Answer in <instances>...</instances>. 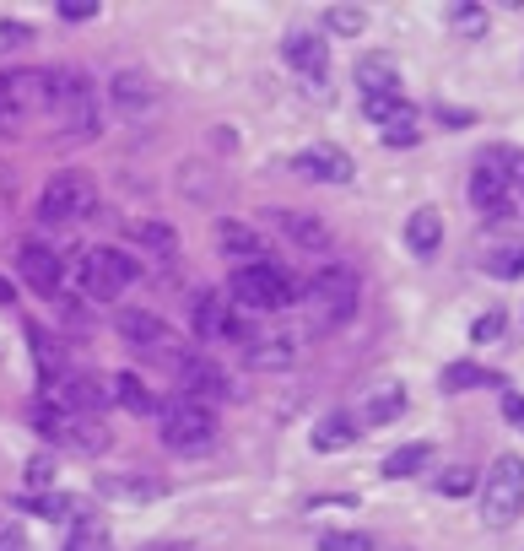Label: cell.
<instances>
[{
  "label": "cell",
  "instance_id": "5",
  "mask_svg": "<svg viewBox=\"0 0 524 551\" xmlns=\"http://www.w3.org/2000/svg\"><path fill=\"white\" fill-rule=\"evenodd\" d=\"M519 508H524V460L503 454V460H492L487 481H481V519L492 530H503V524L519 519Z\"/></svg>",
  "mask_w": 524,
  "mask_h": 551
},
{
  "label": "cell",
  "instance_id": "11",
  "mask_svg": "<svg viewBox=\"0 0 524 551\" xmlns=\"http://www.w3.org/2000/svg\"><path fill=\"white\" fill-rule=\"evenodd\" d=\"M173 373H179V389L184 400H200V406H211V400L233 395V384H227V373L217 368L211 357L200 352H179V362H173Z\"/></svg>",
  "mask_w": 524,
  "mask_h": 551
},
{
  "label": "cell",
  "instance_id": "17",
  "mask_svg": "<svg viewBox=\"0 0 524 551\" xmlns=\"http://www.w3.org/2000/svg\"><path fill=\"white\" fill-rule=\"evenodd\" d=\"M109 92H114V109H125V114H146L157 103V87L146 71H114Z\"/></svg>",
  "mask_w": 524,
  "mask_h": 551
},
{
  "label": "cell",
  "instance_id": "44",
  "mask_svg": "<svg viewBox=\"0 0 524 551\" xmlns=\"http://www.w3.org/2000/svg\"><path fill=\"white\" fill-rule=\"evenodd\" d=\"M0 551H28V541H22V530H0Z\"/></svg>",
  "mask_w": 524,
  "mask_h": 551
},
{
  "label": "cell",
  "instance_id": "39",
  "mask_svg": "<svg viewBox=\"0 0 524 551\" xmlns=\"http://www.w3.org/2000/svg\"><path fill=\"white\" fill-rule=\"evenodd\" d=\"M503 335H508V314H481V319H476V341H481V346L503 341Z\"/></svg>",
  "mask_w": 524,
  "mask_h": 551
},
{
  "label": "cell",
  "instance_id": "26",
  "mask_svg": "<svg viewBox=\"0 0 524 551\" xmlns=\"http://www.w3.org/2000/svg\"><path fill=\"white\" fill-rule=\"evenodd\" d=\"M60 443H71V449H82V454H103V449H109V427L92 422V416H71Z\"/></svg>",
  "mask_w": 524,
  "mask_h": 551
},
{
  "label": "cell",
  "instance_id": "30",
  "mask_svg": "<svg viewBox=\"0 0 524 551\" xmlns=\"http://www.w3.org/2000/svg\"><path fill=\"white\" fill-rule=\"evenodd\" d=\"M130 238H136V244H146L152 254H173V249H179V233H173L168 222H146V217L130 222Z\"/></svg>",
  "mask_w": 524,
  "mask_h": 551
},
{
  "label": "cell",
  "instance_id": "33",
  "mask_svg": "<svg viewBox=\"0 0 524 551\" xmlns=\"http://www.w3.org/2000/svg\"><path fill=\"white\" fill-rule=\"evenodd\" d=\"M487 276H497V281H519V276H524V244H519V249H497L492 260H487Z\"/></svg>",
  "mask_w": 524,
  "mask_h": 551
},
{
  "label": "cell",
  "instance_id": "41",
  "mask_svg": "<svg viewBox=\"0 0 524 551\" xmlns=\"http://www.w3.org/2000/svg\"><path fill=\"white\" fill-rule=\"evenodd\" d=\"M60 17L65 22H87V17H98V6H92V0H60Z\"/></svg>",
  "mask_w": 524,
  "mask_h": 551
},
{
  "label": "cell",
  "instance_id": "10",
  "mask_svg": "<svg viewBox=\"0 0 524 551\" xmlns=\"http://www.w3.org/2000/svg\"><path fill=\"white\" fill-rule=\"evenodd\" d=\"M114 330L125 335L136 352H146V357H168V362H179V346H173V335H168V325L157 314H146V308H119L114 314Z\"/></svg>",
  "mask_w": 524,
  "mask_h": 551
},
{
  "label": "cell",
  "instance_id": "7",
  "mask_svg": "<svg viewBox=\"0 0 524 551\" xmlns=\"http://www.w3.org/2000/svg\"><path fill=\"white\" fill-rule=\"evenodd\" d=\"M211 438H217V416H211V406L184 400V395H173L168 406H163V443H168V449L200 454Z\"/></svg>",
  "mask_w": 524,
  "mask_h": 551
},
{
  "label": "cell",
  "instance_id": "20",
  "mask_svg": "<svg viewBox=\"0 0 524 551\" xmlns=\"http://www.w3.org/2000/svg\"><path fill=\"white\" fill-rule=\"evenodd\" d=\"M276 217H281V233H287L298 249H314V254L330 249V227L319 222L314 211H276Z\"/></svg>",
  "mask_w": 524,
  "mask_h": 551
},
{
  "label": "cell",
  "instance_id": "27",
  "mask_svg": "<svg viewBox=\"0 0 524 551\" xmlns=\"http://www.w3.org/2000/svg\"><path fill=\"white\" fill-rule=\"evenodd\" d=\"M443 389H449V395H460V389H503V379L476 368V362H449V368H443Z\"/></svg>",
  "mask_w": 524,
  "mask_h": 551
},
{
  "label": "cell",
  "instance_id": "16",
  "mask_svg": "<svg viewBox=\"0 0 524 551\" xmlns=\"http://www.w3.org/2000/svg\"><path fill=\"white\" fill-rule=\"evenodd\" d=\"M292 168H298L303 179H319V184H352V173H357L341 146H314V152H303Z\"/></svg>",
  "mask_w": 524,
  "mask_h": 551
},
{
  "label": "cell",
  "instance_id": "38",
  "mask_svg": "<svg viewBox=\"0 0 524 551\" xmlns=\"http://www.w3.org/2000/svg\"><path fill=\"white\" fill-rule=\"evenodd\" d=\"M28 508H33V514H44V519H65V514H71V497H55V492H44V497H28Z\"/></svg>",
  "mask_w": 524,
  "mask_h": 551
},
{
  "label": "cell",
  "instance_id": "45",
  "mask_svg": "<svg viewBox=\"0 0 524 551\" xmlns=\"http://www.w3.org/2000/svg\"><path fill=\"white\" fill-rule=\"evenodd\" d=\"M11 298H17V292H11V281L0 276V303H11Z\"/></svg>",
  "mask_w": 524,
  "mask_h": 551
},
{
  "label": "cell",
  "instance_id": "43",
  "mask_svg": "<svg viewBox=\"0 0 524 551\" xmlns=\"http://www.w3.org/2000/svg\"><path fill=\"white\" fill-rule=\"evenodd\" d=\"M508 184L524 190V152H508Z\"/></svg>",
  "mask_w": 524,
  "mask_h": 551
},
{
  "label": "cell",
  "instance_id": "34",
  "mask_svg": "<svg viewBox=\"0 0 524 551\" xmlns=\"http://www.w3.org/2000/svg\"><path fill=\"white\" fill-rule=\"evenodd\" d=\"M449 22H454V33H465V38H481V33H487V11H481V6H470V0L449 11Z\"/></svg>",
  "mask_w": 524,
  "mask_h": 551
},
{
  "label": "cell",
  "instance_id": "37",
  "mask_svg": "<svg viewBox=\"0 0 524 551\" xmlns=\"http://www.w3.org/2000/svg\"><path fill=\"white\" fill-rule=\"evenodd\" d=\"M470 487H476V476H470L465 465H454V470H443V476H438V492L443 497H465Z\"/></svg>",
  "mask_w": 524,
  "mask_h": 551
},
{
  "label": "cell",
  "instance_id": "36",
  "mask_svg": "<svg viewBox=\"0 0 524 551\" xmlns=\"http://www.w3.org/2000/svg\"><path fill=\"white\" fill-rule=\"evenodd\" d=\"M49 481H55V460H49V454L28 460V497H33V492L44 497V492H49Z\"/></svg>",
  "mask_w": 524,
  "mask_h": 551
},
{
  "label": "cell",
  "instance_id": "24",
  "mask_svg": "<svg viewBox=\"0 0 524 551\" xmlns=\"http://www.w3.org/2000/svg\"><path fill=\"white\" fill-rule=\"evenodd\" d=\"M406 411V389H400L395 379H384V384H373L368 389V400H362V416H368L373 427H384V422H395V416Z\"/></svg>",
  "mask_w": 524,
  "mask_h": 551
},
{
  "label": "cell",
  "instance_id": "22",
  "mask_svg": "<svg viewBox=\"0 0 524 551\" xmlns=\"http://www.w3.org/2000/svg\"><path fill=\"white\" fill-rule=\"evenodd\" d=\"M28 346H33V362H38V373H44V384L55 389L65 379V346L49 330H38V325H28Z\"/></svg>",
  "mask_w": 524,
  "mask_h": 551
},
{
  "label": "cell",
  "instance_id": "25",
  "mask_svg": "<svg viewBox=\"0 0 524 551\" xmlns=\"http://www.w3.org/2000/svg\"><path fill=\"white\" fill-rule=\"evenodd\" d=\"M109 400H119L130 416H152L157 411V400L146 395V384L136 379V373H119V379H109Z\"/></svg>",
  "mask_w": 524,
  "mask_h": 551
},
{
  "label": "cell",
  "instance_id": "4",
  "mask_svg": "<svg viewBox=\"0 0 524 551\" xmlns=\"http://www.w3.org/2000/svg\"><path fill=\"white\" fill-rule=\"evenodd\" d=\"M92 206H98V184L87 173H55L44 184V195H38V222L44 227L82 222V217H92Z\"/></svg>",
  "mask_w": 524,
  "mask_h": 551
},
{
  "label": "cell",
  "instance_id": "15",
  "mask_svg": "<svg viewBox=\"0 0 524 551\" xmlns=\"http://www.w3.org/2000/svg\"><path fill=\"white\" fill-rule=\"evenodd\" d=\"M17 271H22V281H28L33 292H60V276H65V265L55 260V249L49 244H17Z\"/></svg>",
  "mask_w": 524,
  "mask_h": 551
},
{
  "label": "cell",
  "instance_id": "28",
  "mask_svg": "<svg viewBox=\"0 0 524 551\" xmlns=\"http://www.w3.org/2000/svg\"><path fill=\"white\" fill-rule=\"evenodd\" d=\"M427 460H433V443H406V449H395L384 460V476L406 481V476H416V470H427Z\"/></svg>",
  "mask_w": 524,
  "mask_h": 551
},
{
  "label": "cell",
  "instance_id": "21",
  "mask_svg": "<svg viewBox=\"0 0 524 551\" xmlns=\"http://www.w3.org/2000/svg\"><path fill=\"white\" fill-rule=\"evenodd\" d=\"M406 244L416 260H433L438 244H443V217L433 206H422V211H411V222H406Z\"/></svg>",
  "mask_w": 524,
  "mask_h": 551
},
{
  "label": "cell",
  "instance_id": "23",
  "mask_svg": "<svg viewBox=\"0 0 524 551\" xmlns=\"http://www.w3.org/2000/svg\"><path fill=\"white\" fill-rule=\"evenodd\" d=\"M217 244H222V254L227 260H265V238L254 233V227H244V222H222L217 227Z\"/></svg>",
  "mask_w": 524,
  "mask_h": 551
},
{
  "label": "cell",
  "instance_id": "1",
  "mask_svg": "<svg viewBox=\"0 0 524 551\" xmlns=\"http://www.w3.org/2000/svg\"><path fill=\"white\" fill-rule=\"evenodd\" d=\"M227 292H233L238 308H249V314H276V308H292L298 281L281 271L276 260H254V265H238L233 281H227Z\"/></svg>",
  "mask_w": 524,
  "mask_h": 551
},
{
  "label": "cell",
  "instance_id": "29",
  "mask_svg": "<svg viewBox=\"0 0 524 551\" xmlns=\"http://www.w3.org/2000/svg\"><path fill=\"white\" fill-rule=\"evenodd\" d=\"M352 438H357V427H352V416H346V411H335V416H325V422L314 427V449H319V454L346 449Z\"/></svg>",
  "mask_w": 524,
  "mask_h": 551
},
{
  "label": "cell",
  "instance_id": "35",
  "mask_svg": "<svg viewBox=\"0 0 524 551\" xmlns=\"http://www.w3.org/2000/svg\"><path fill=\"white\" fill-rule=\"evenodd\" d=\"M325 28H330V33H341V38H357L362 28H368V17H362L357 6H335L330 17H325Z\"/></svg>",
  "mask_w": 524,
  "mask_h": 551
},
{
  "label": "cell",
  "instance_id": "3",
  "mask_svg": "<svg viewBox=\"0 0 524 551\" xmlns=\"http://www.w3.org/2000/svg\"><path fill=\"white\" fill-rule=\"evenodd\" d=\"M44 109H49V71H6L0 76V136H22V125Z\"/></svg>",
  "mask_w": 524,
  "mask_h": 551
},
{
  "label": "cell",
  "instance_id": "8",
  "mask_svg": "<svg viewBox=\"0 0 524 551\" xmlns=\"http://www.w3.org/2000/svg\"><path fill=\"white\" fill-rule=\"evenodd\" d=\"M470 206L481 211V217H514V184H508V157L503 152H487L476 163V173H470Z\"/></svg>",
  "mask_w": 524,
  "mask_h": 551
},
{
  "label": "cell",
  "instance_id": "40",
  "mask_svg": "<svg viewBox=\"0 0 524 551\" xmlns=\"http://www.w3.org/2000/svg\"><path fill=\"white\" fill-rule=\"evenodd\" d=\"M22 44H33L28 22H0V49H22Z\"/></svg>",
  "mask_w": 524,
  "mask_h": 551
},
{
  "label": "cell",
  "instance_id": "13",
  "mask_svg": "<svg viewBox=\"0 0 524 551\" xmlns=\"http://www.w3.org/2000/svg\"><path fill=\"white\" fill-rule=\"evenodd\" d=\"M281 55H287L292 71H303L308 76V92H325V71H330V44L319 33H292L287 44H281Z\"/></svg>",
  "mask_w": 524,
  "mask_h": 551
},
{
  "label": "cell",
  "instance_id": "14",
  "mask_svg": "<svg viewBox=\"0 0 524 551\" xmlns=\"http://www.w3.org/2000/svg\"><path fill=\"white\" fill-rule=\"evenodd\" d=\"M195 335L200 341H244V325L233 319V303H222L217 292H200L195 298Z\"/></svg>",
  "mask_w": 524,
  "mask_h": 551
},
{
  "label": "cell",
  "instance_id": "6",
  "mask_svg": "<svg viewBox=\"0 0 524 551\" xmlns=\"http://www.w3.org/2000/svg\"><path fill=\"white\" fill-rule=\"evenodd\" d=\"M136 276H141V265L130 260L125 249H87L82 260H76V287H82L87 298H119Z\"/></svg>",
  "mask_w": 524,
  "mask_h": 551
},
{
  "label": "cell",
  "instance_id": "32",
  "mask_svg": "<svg viewBox=\"0 0 524 551\" xmlns=\"http://www.w3.org/2000/svg\"><path fill=\"white\" fill-rule=\"evenodd\" d=\"M319 551H379V541L362 530H330V535H319Z\"/></svg>",
  "mask_w": 524,
  "mask_h": 551
},
{
  "label": "cell",
  "instance_id": "2",
  "mask_svg": "<svg viewBox=\"0 0 524 551\" xmlns=\"http://www.w3.org/2000/svg\"><path fill=\"white\" fill-rule=\"evenodd\" d=\"M49 109L60 114V125L71 136H98V98H92L87 71H49Z\"/></svg>",
  "mask_w": 524,
  "mask_h": 551
},
{
  "label": "cell",
  "instance_id": "42",
  "mask_svg": "<svg viewBox=\"0 0 524 551\" xmlns=\"http://www.w3.org/2000/svg\"><path fill=\"white\" fill-rule=\"evenodd\" d=\"M503 416H508V427L524 433V395H503Z\"/></svg>",
  "mask_w": 524,
  "mask_h": 551
},
{
  "label": "cell",
  "instance_id": "19",
  "mask_svg": "<svg viewBox=\"0 0 524 551\" xmlns=\"http://www.w3.org/2000/svg\"><path fill=\"white\" fill-rule=\"evenodd\" d=\"M244 357H249L254 373H281V368H292V362H298V346H292V335H265V341H249L244 346Z\"/></svg>",
  "mask_w": 524,
  "mask_h": 551
},
{
  "label": "cell",
  "instance_id": "12",
  "mask_svg": "<svg viewBox=\"0 0 524 551\" xmlns=\"http://www.w3.org/2000/svg\"><path fill=\"white\" fill-rule=\"evenodd\" d=\"M362 114L379 125V136L389 146H416L422 141V114H416L411 103H400V98H362Z\"/></svg>",
  "mask_w": 524,
  "mask_h": 551
},
{
  "label": "cell",
  "instance_id": "9",
  "mask_svg": "<svg viewBox=\"0 0 524 551\" xmlns=\"http://www.w3.org/2000/svg\"><path fill=\"white\" fill-rule=\"evenodd\" d=\"M308 292H314L319 319H325V325H346V319L357 314V276L346 271V265H325Z\"/></svg>",
  "mask_w": 524,
  "mask_h": 551
},
{
  "label": "cell",
  "instance_id": "31",
  "mask_svg": "<svg viewBox=\"0 0 524 551\" xmlns=\"http://www.w3.org/2000/svg\"><path fill=\"white\" fill-rule=\"evenodd\" d=\"M65 551H109V530H103V519H76L71 541H65Z\"/></svg>",
  "mask_w": 524,
  "mask_h": 551
},
{
  "label": "cell",
  "instance_id": "18",
  "mask_svg": "<svg viewBox=\"0 0 524 551\" xmlns=\"http://www.w3.org/2000/svg\"><path fill=\"white\" fill-rule=\"evenodd\" d=\"M357 87L368 98H400V71L389 55H362L357 60Z\"/></svg>",
  "mask_w": 524,
  "mask_h": 551
}]
</instances>
